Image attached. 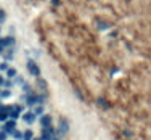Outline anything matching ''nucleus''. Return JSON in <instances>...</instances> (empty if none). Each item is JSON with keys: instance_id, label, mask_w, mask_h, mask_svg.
Wrapping results in <instances>:
<instances>
[{"instance_id": "f257e3e1", "label": "nucleus", "mask_w": 151, "mask_h": 140, "mask_svg": "<svg viewBox=\"0 0 151 140\" xmlns=\"http://www.w3.org/2000/svg\"><path fill=\"white\" fill-rule=\"evenodd\" d=\"M27 71H29L32 76H36V77H39V76H40V69H39V66H37V63H36V61H32V60L27 61Z\"/></svg>"}, {"instance_id": "f03ea898", "label": "nucleus", "mask_w": 151, "mask_h": 140, "mask_svg": "<svg viewBox=\"0 0 151 140\" xmlns=\"http://www.w3.org/2000/svg\"><path fill=\"white\" fill-rule=\"evenodd\" d=\"M36 113H32V111H27V113H24V116H23V119L27 122V124H32L34 122V119H36Z\"/></svg>"}, {"instance_id": "7ed1b4c3", "label": "nucleus", "mask_w": 151, "mask_h": 140, "mask_svg": "<svg viewBox=\"0 0 151 140\" xmlns=\"http://www.w3.org/2000/svg\"><path fill=\"white\" fill-rule=\"evenodd\" d=\"M3 42H5V47H6V49H8V47H11V45H15V39H13L11 36L3 37Z\"/></svg>"}, {"instance_id": "20e7f679", "label": "nucleus", "mask_w": 151, "mask_h": 140, "mask_svg": "<svg viewBox=\"0 0 151 140\" xmlns=\"http://www.w3.org/2000/svg\"><path fill=\"white\" fill-rule=\"evenodd\" d=\"M50 122H51V118H50L48 114H45L42 119H40V124H42L43 127H48V126H50Z\"/></svg>"}, {"instance_id": "39448f33", "label": "nucleus", "mask_w": 151, "mask_h": 140, "mask_svg": "<svg viewBox=\"0 0 151 140\" xmlns=\"http://www.w3.org/2000/svg\"><path fill=\"white\" fill-rule=\"evenodd\" d=\"M16 69L15 68H8V69H6V77H8V79H13V77H16Z\"/></svg>"}, {"instance_id": "423d86ee", "label": "nucleus", "mask_w": 151, "mask_h": 140, "mask_svg": "<svg viewBox=\"0 0 151 140\" xmlns=\"http://www.w3.org/2000/svg\"><path fill=\"white\" fill-rule=\"evenodd\" d=\"M5 131L6 132H13V131H15V121H8V122H6V124H5Z\"/></svg>"}, {"instance_id": "0eeeda50", "label": "nucleus", "mask_w": 151, "mask_h": 140, "mask_svg": "<svg viewBox=\"0 0 151 140\" xmlns=\"http://www.w3.org/2000/svg\"><path fill=\"white\" fill-rule=\"evenodd\" d=\"M5 19H6V13H5V10H3V8H0V24H3Z\"/></svg>"}, {"instance_id": "6e6552de", "label": "nucleus", "mask_w": 151, "mask_h": 140, "mask_svg": "<svg viewBox=\"0 0 151 140\" xmlns=\"http://www.w3.org/2000/svg\"><path fill=\"white\" fill-rule=\"evenodd\" d=\"M8 61H2V63H0V71H6L8 69Z\"/></svg>"}, {"instance_id": "1a4fd4ad", "label": "nucleus", "mask_w": 151, "mask_h": 140, "mask_svg": "<svg viewBox=\"0 0 151 140\" xmlns=\"http://www.w3.org/2000/svg\"><path fill=\"white\" fill-rule=\"evenodd\" d=\"M10 94H11L10 90H2V92H0V97H2V98H6V97H10Z\"/></svg>"}, {"instance_id": "9d476101", "label": "nucleus", "mask_w": 151, "mask_h": 140, "mask_svg": "<svg viewBox=\"0 0 151 140\" xmlns=\"http://www.w3.org/2000/svg\"><path fill=\"white\" fill-rule=\"evenodd\" d=\"M5 49L6 47H5V42H3V37H0V53H2Z\"/></svg>"}, {"instance_id": "9b49d317", "label": "nucleus", "mask_w": 151, "mask_h": 140, "mask_svg": "<svg viewBox=\"0 0 151 140\" xmlns=\"http://www.w3.org/2000/svg\"><path fill=\"white\" fill-rule=\"evenodd\" d=\"M42 111H43V108H42V106L36 108V114H42Z\"/></svg>"}, {"instance_id": "f8f14e48", "label": "nucleus", "mask_w": 151, "mask_h": 140, "mask_svg": "<svg viewBox=\"0 0 151 140\" xmlns=\"http://www.w3.org/2000/svg\"><path fill=\"white\" fill-rule=\"evenodd\" d=\"M5 84V79H3V76H0V85H3Z\"/></svg>"}, {"instance_id": "ddd939ff", "label": "nucleus", "mask_w": 151, "mask_h": 140, "mask_svg": "<svg viewBox=\"0 0 151 140\" xmlns=\"http://www.w3.org/2000/svg\"><path fill=\"white\" fill-rule=\"evenodd\" d=\"M0 26H2V24H0ZM0 31H2V28H0Z\"/></svg>"}]
</instances>
